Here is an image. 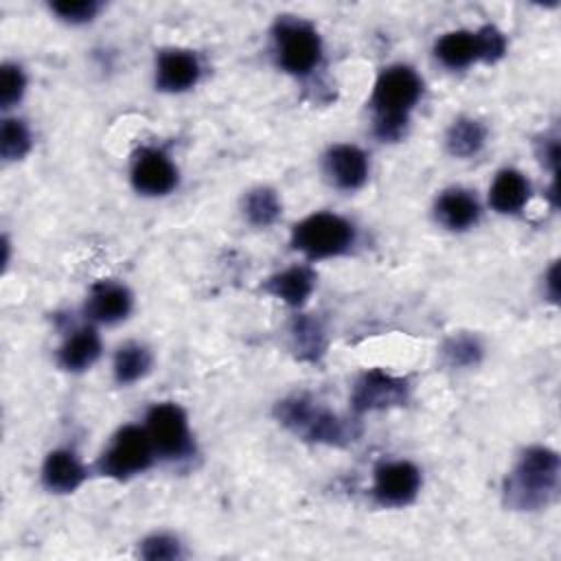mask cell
Here are the masks:
<instances>
[{"label":"cell","mask_w":561,"mask_h":561,"mask_svg":"<svg viewBox=\"0 0 561 561\" xmlns=\"http://www.w3.org/2000/svg\"><path fill=\"white\" fill-rule=\"evenodd\" d=\"M423 92L419 75L403 64L381 70L370 94L375 136L383 142L401 140L408 129V114Z\"/></svg>","instance_id":"6da1fadb"},{"label":"cell","mask_w":561,"mask_h":561,"mask_svg":"<svg viewBox=\"0 0 561 561\" xmlns=\"http://www.w3.org/2000/svg\"><path fill=\"white\" fill-rule=\"evenodd\" d=\"M561 462L550 447H528L522 451L504 482V502L515 511H537L552 502L559 489Z\"/></svg>","instance_id":"7a4b0ae2"},{"label":"cell","mask_w":561,"mask_h":561,"mask_svg":"<svg viewBox=\"0 0 561 561\" xmlns=\"http://www.w3.org/2000/svg\"><path fill=\"white\" fill-rule=\"evenodd\" d=\"M276 419L296 436L311 443L324 445H346L355 440L353 423L340 419L331 410L318 405L305 394H294L276 405Z\"/></svg>","instance_id":"3957f363"},{"label":"cell","mask_w":561,"mask_h":561,"mask_svg":"<svg viewBox=\"0 0 561 561\" xmlns=\"http://www.w3.org/2000/svg\"><path fill=\"white\" fill-rule=\"evenodd\" d=\"M504 53L506 37L491 24L478 31H449L434 46L436 59L449 70H462L476 61L495 64Z\"/></svg>","instance_id":"277c9868"},{"label":"cell","mask_w":561,"mask_h":561,"mask_svg":"<svg viewBox=\"0 0 561 561\" xmlns=\"http://www.w3.org/2000/svg\"><path fill=\"white\" fill-rule=\"evenodd\" d=\"M355 228L335 213H313L291 230V245L307 259H331L351 250Z\"/></svg>","instance_id":"5b68a950"},{"label":"cell","mask_w":561,"mask_h":561,"mask_svg":"<svg viewBox=\"0 0 561 561\" xmlns=\"http://www.w3.org/2000/svg\"><path fill=\"white\" fill-rule=\"evenodd\" d=\"M274 46L278 66L294 77L309 75L322 59V42L318 31L300 18L283 15L276 20Z\"/></svg>","instance_id":"8992f818"},{"label":"cell","mask_w":561,"mask_h":561,"mask_svg":"<svg viewBox=\"0 0 561 561\" xmlns=\"http://www.w3.org/2000/svg\"><path fill=\"white\" fill-rule=\"evenodd\" d=\"M156 449L145 427L125 425L121 427L99 456V473L114 480H129L151 467Z\"/></svg>","instance_id":"52a82bcc"},{"label":"cell","mask_w":561,"mask_h":561,"mask_svg":"<svg viewBox=\"0 0 561 561\" xmlns=\"http://www.w3.org/2000/svg\"><path fill=\"white\" fill-rule=\"evenodd\" d=\"M145 430L151 438L156 456L167 460H182L193 451V436L186 412L171 401L156 403L145 419Z\"/></svg>","instance_id":"ba28073f"},{"label":"cell","mask_w":561,"mask_h":561,"mask_svg":"<svg viewBox=\"0 0 561 561\" xmlns=\"http://www.w3.org/2000/svg\"><path fill=\"white\" fill-rule=\"evenodd\" d=\"M408 401V383L383 370H366L353 386L351 408L355 412H373L403 405Z\"/></svg>","instance_id":"9c48e42d"},{"label":"cell","mask_w":561,"mask_h":561,"mask_svg":"<svg viewBox=\"0 0 561 561\" xmlns=\"http://www.w3.org/2000/svg\"><path fill=\"white\" fill-rule=\"evenodd\" d=\"M421 491V471L408 460L381 462L375 469L373 495L381 506H405Z\"/></svg>","instance_id":"30bf717a"},{"label":"cell","mask_w":561,"mask_h":561,"mask_svg":"<svg viewBox=\"0 0 561 561\" xmlns=\"http://www.w3.org/2000/svg\"><path fill=\"white\" fill-rule=\"evenodd\" d=\"M131 184L142 195L160 197L178 186V169L164 151L145 147L134 158Z\"/></svg>","instance_id":"8fae6325"},{"label":"cell","mask_w":561,"mask_h":561,"mask_svg":"<svg viewBox=\"0 0 561 561\" xmlns=\"http://www.w3.org/2000/svg\"><path fill=\"white\" fill-rule=\"evenodd\" d=\"M202 75L199 59L191 50L167 48L156 59V88L169 94L191 90Z\"/></svg>","instance_id":"7c38bea8"},{"label":"cell","mask_w":561,"mask_h":561,"mask_svg":"<svg viewBox=\"0 0 561 561\" xmlns=\"http://www.w3.org/2000/svg\"><path fill=\"white\" fill-rule=\"evenodd\" d=\"M368 156L355 145H333L324 156V171L342 191H355L368 180Z\"/></svg>","instance_id":"4fadbf2b"},{"label":"cell","mask_w":561,"mask_h":561,"mask_svg":"<svg viewBox=\"0 0 561 561\" xmlns=\"http://www.w3.org/2000/svg\"><path fill=\"white\" fill-rule=\"evenodd\" d=\"M131 291L112 280H101L92 287L88 302H85V313L101 324H116L125 320L131 311Z\"/></svg>","instance_id":"5bb4252c"},{"label":"cell","mask_w":561,"mask_h":561,"mask_svg":"<svg viewBox=\"0 0 561 561\" xmlns=\"http://www.w3.org/2000/svg\"><path fill=\"white\" fill-rule=\"evenodd\" d=\"M85 467L70 449H53L42 465V482L50 493H72L85 480Z\"/></svg>","instance_id":"9a60e30c"},{"label":"cell","mask_w":561,"mask_h":561,"mask_svg":"<svg viewBox=\"0 0 561 561\" xmlns=\"http://www.w3.org/2000/svg\"><path fill=\"white\" fill-rule=\"evenodd\" d=\"M101 355V337L94 327L75 329L57 351V362L64 370L81 373Z\"/></svg>","instance_id":"2e32d148"},{"label":"cell","mask_w":561,"mask_h":561,"mask_svg":"<svg viewBox=\"0 0 561 561\" xmlns=\"http://www.w3.org/2000/svg\"><path fill=\"white\" fill-rule=\"evenodd\" d=\"M316 287V274L305 265L287 267L270 276L263 285L267 294L283 300L289 307H302Z\"/></svg>","instance_id":"e0dca14e"},{"label":"cell","mask_w":561,"mask_h":561,"mask_svg":"<svg viewBox=\"0 0 561 561\" xmlns=\"http://www.w3.org/2000/svg\"><path fill=\"white\" fill-rule=\"evenodd\" d=\"M436 219L449 230H467L480 219L478 199L465 188L445 191L434 206Z\"/></svg>","instance_id":"ac0fdd59"},{"label":"cell","mask_w":561,"mask_h":561,"mask_svg":"<svg viewBox=\"0 0 561 561\" xmlns=\"http://www.w3.org/2000/svg\"><path fill=\"white\" fill-rule=\"evenodd\" d=\"M528 197H530V184L515 169H502L489 188V204L493 210L502 215H513L522 210Z\"/></svg>","instance_id":"d6986e66"},{"label":"cell","mask_w":561,"mask_h":561,"mask_svg":"<svg viewBox=\"0 0 561 561\" xmlns=\"http://www.w3.org/2000/svg\"><path fill=\"white\" fill-rule=\"evenodd\" d=\"M291 348L302 362H318L327 348V333L313 316H296L291 322Z\"/></svg>","instance_id":"ffe728a7"},{"label":"cell","mask_w":561,"mask_h":561,"mask_svg":"<svg viewBox=\"0 0 561 561\" xmlns=\"http://www.w3.org/2000/svg\"><path fill=\"white\" fill-rule=\"evenodd\" d=\"M486 142V127L469 116L456 118L447 134H445V147L456 158H471L476 156Z\"/></svg>","instance_id":"44dd1931"},{"label":"cell","mask_w":561,"mask_h":561,"mask_svg":"<svg viewBox=\"0 0 561 561\" xmlns=\"http://www.w3.org/2000/svg\"><path fill=\"white\" fill-rule=\"evenodd\" d=\"M114 379L121 386L134 383L138 379H142L149 368H151V353L145 344L140 342H127L123 346H118L116 355H114Z\"/></svg>","instance_id":"7402d4cb"},{"label":"cell","mask_w":561,"mask_h":561,"mask_svg":"<svg viewBox=\"0 0 561 561\" xmlns=\"http://www.w3.org/2000/svg\"><path fill=\"white\" fill-rule=\"evenodd\" d=\"M243 215L252 226L267 228L280 217V199L267 186L252 188L243 199Z\"/></svg>","instance_id":"603a6c76"},{"label":"cell","mask_w":561,"mask_h":561,"mask_svg":"<svg viewBox=\"0 0 561 561\" xmlns=\"http://www.w3.org/2000/svg\"><path fill=\"white\" fill-rule=\"evenodd\" d=\"M440 353L449 368H471L482 359V344L476 335L460 333V335H451L443 344Z\"/></svg>","instance_id":"cb8c5ba5"},{"label":"cell","mask_w":561,"mask_h":561,"mask_svg":"<svg viewBox=\"0 0 561 561\" xmlns=\"http://www.w3.org/2000/svg\"><path fill=\"white\" fill-rule=\"evenodd\" d=\"M31 131L22 118H4L0 131V153L7 162L22 160L31 149Z\"/></svg>","instance_id":"d4e9b609"},{"label":"cell","mask_w":561,"mask_h":561,"mask_svg":"<svg viewBox=\"0 0 561 561\" xmlns=\"http://www.w3.org/2000/svg\"><path fill=\"white\" fill-rule=\"evenodd\" d=\"M26 90L24 70L18 64H4L0 72V103L4 110L20 103Z\"/></svg>","instance_id":"484cf974"},{"label":"cell","mask_w":561,"mask_h":561,"mask_svg":"<svg viewBox=\"0 0 561 561\" xmlns=\"http://www.w3.org/2000/svg\"><path fill=\"white\" fill-rule=\"evenodd\" d=\"M50 9L68 24H85L99 13L101 4L94 0H57L50 2Z\"/></svg>","instance_id":"4316f807"},{"label":"cell","mask_w":561,"mask_h":561,"mask_svg":"<svg viewBox=\"0 0 561 561\" xmlns=\"http://www.w3.org/2000/svg\"><path fill=\"white\" fill-rule=\"evenodd\" d=\"M140 557L149 561H169L182 554V546L171 535H151L140 543Z\"/></svg>","instance_id":"83f0119b"},{"label":"cell","mask_w":561,"mask_h":561,"mask_svg":"<svg viewBox=\"0 0 561 561\" xmlns=\"http://www.w3.org/2000/svg\"><path fill=\"white\" fill-rule=\"evenodd\" d=\"M539 158H541L543 167H548L552 173H557V164H559V142H557V138H543L541 149H539Z\"/></svg>","instance_id":"f1b7e54d"},{"label":"cell","mask_w":561,"mask_h":561,"mask_svg":"<svg viewBox=\"0 0 561 561\" xmlns=\"http://www.w3.org/2000/svg\"><path fill=\"white\" fill-rule=\"evenodd\" d=\"M546 287H548L550 300H557V296H559V289H557V263L550 267V272L546 276Z\"/></svg>","instance_id":"f546056e"}]
</instances>
